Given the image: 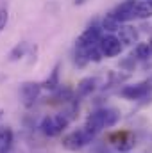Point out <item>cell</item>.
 Instances as JSON below:
<instances>
[{"label": "cell", "instance_id": "obj_1", "mask_svg": "<svg viewBox=\"0 0 152 153\" xmlns=\"http://www.w3.org/2000/svg\"><path fill=\"white\" fill-rule=\"evenodd\" d=\"M70 117L66 114H54V116H45L39 123V130L47 137H57L63 134V130L68 126Z\"/></svg>", "mask_w": 152, "mask_h": 153}, {"label": "cell", "instance_id": "obj_2", "mask_svg": "<svg viewBox=\"0 0 152 153\" xmlns=\"http://www.w3.org/2000/svg\"><path fill=\"white\" fill-rule=\"evenodd\" d=\"M102 27H99V25H91V27H88L75 41V50H81V52H84V50H88V48H91V46H97L99 43H100V39H102Z\"/></svg>", "mask_w": 152, "mask_h": 153}, {"label": "cell", "instance_id": "obj_3", "mask_svg": "<svg viewBox=\"0 0 152 153\" xmlns=\"http://www.w3.org/2000/svg\"><path fill=\"white\" fill-rule=\"evenodd\" d=\"M93 137H95V135H91L90 132H86L84 128H81V130H75V132L65 135L61 144H63V148H66V150H70V152H77V150L84 148L88 143H91Z\"/></svg>", "mask_w": 152, "mask_h": 153}, {"label": "cell", "instance_id": "obj_4", "mask_svg": "<svg viewBox=\"0 0 152 153\" xmlns=\"http://www.w3.org/2000/svg\"><path fill=\"white\" fill-rule=\"evenodd\" d=\"M41 84L39 82H23L20 87V98L25 109H32L34 103L38 102L39 94H41Z\"/></svg>", "mask_w": 152, "mask_h": 153}, {"label": "cell", "instance_id": "obj_5", "mask_svg": "<svg viewBox=\"0 0 152 153\" xmlns=\"http://www.w3.org/2000/svg\"><path fill=\"white\" fill-rule=\"evenodd\" d=\"M150 85L149 82H138V84H131V85H123L120 89V96L125 100H143L145 96L150 94Z\"/></svg>", "mask_w": 152, "mask_h": 153}, {"label": "cell", "instance_id": "obj_6", "mask_svg": "<svg viewBox=\"0 0 152 153\" xmlns=\"http://www.w3.org/2000/svg\"><path fill=\"white\" fill-rule=\"evenodd\" d=\"M136 4L138 0H123L111 11V14L120 23H129L131 20L136 18Z\"/></svg>", "mask_w": 152, "mask_h": 153}, {"label": "cell", "instance_id": "obj_7", "mask_svg": "<svg viewBox=\"0 0 152 153\" xmlns=\"http://www.w3.org/2000/svg\"><path fill=\"white\" fill-rule=\"evenodd\" d=\"M99 46H100L104 57H116L123 50L122 41L118 39V36H114V34H104L102 39H100V43H99Z\"/></svg>", "mask_w": 152, "mask_h": 153}, {"label": "cell", "instance_id": "obj_8", "mask_svg": "<svg viewBox=\"0 0 152 153\" xmlns=\"http://www.w3.org/2000/svg\"><path fill=\"white\" fill-rule=\"evenodd\" d=\"M102 128H106V109H97L95 112L88 116L84 130L90 132L91 135H97Z\"/></svg>", "mask_w": 152, "mask_h": 153}, {"label": "cell", "instance_id": "obj_9", "mask_svg": "<svg viewBox=\"0 0 152 153\" xmlns=\"http://www.w3.org/2000/svg\"><path fill=\"white\" fill-rule=\"evenodd\" d=\"M109 141L116 146V150L122 153H129L134 148V137L129 134V132H116L113 135H109Z\"/></svg>", "mask_w": 152, "mask_h": 153}, {"label": "cell", "instance_id": "obj_10", "mask_svg": "<svg viewBox=\"0 0 152 153\" xmlns=\"http://www.w3.org/2000/svg\"><path fill=\"white\" fill-rule=\"evenodd\" d=\"M116 36L122 41L123 46H136V45H138V38H140L138 29L132 27V25H129V23H123V25L118 29Z\"/></svg>", "mask_w": 152, "mask_h": 153}, {"label": "cell", "instance_id": "obj_11", "mask_svg": "<svg viewBox=\"0 0 152 153\" xmlns=\"http://www.w3.org/2000/svg\"><path fill=\"white\" fill-rule=\"evenodd\" d=\"M97 84H99V80H97L95 76H86V78H82V80L77 84L75 96L77 98H86V96H90L91 93H95Z\"/></svg>", "mask_w": 152, "mask_h": 153}, {"label": "cell", "instance_id": "obj_12", "mask_svg": "<svg viewBox=\"0 0 152 153\" xmlns=\"http://www.w3.org/2000/svg\"><path fill=\"white\" fill-rule=\"evenodd\" d=\"M54 103H72L75 100V93L70 87H57L54 91Z\"/></svg>", "mask_w": 152, "mask_h": 153}, {"label": "cell", "instance_id": "obj_13", "mask_svg": "<svg viewBox=\"0 0 152 153\" xmlns=\"http://www.w3.org/2000/svg\"><path fill=\"white\" fill-rule=\"evenodd\" d=\"M59 85H61V82H59V64H56L54 70L50 71V75L47 76V80L41 82V87L47 89V91H56Z\"/></svg>", "mask_w": 152, "mask_h": 153}, {"label": "cell", "instance_id": "obj_14", "mask_svg": "<svg viewBox=\"0 0 152 153\" xmlns=\"http://www.w3.org/2000/svg\"><path fill=\"white\" fill-rule=\"evenodd\" d=\"M136 18L138 20L152 18V0H138V4H136Z\"/></svg>", "mask_w": 152, "mask_h": 153}, {"label": "cell", "instance_id": "obj_15", "mask_svg": "<svg viewBox=\"0 0 152 153\" xmlns=\"http://www.w3.org/2000/svg\"><path fill=\"white\" fill-rule=\"evenodd\" d=\"M100 27H102V30H106L108 34H114V32H118V29L122 27V23L114 18L111 13H109V14H106V16L102 18Z\"/></svg>", "mask_w": 152, "mask_h": 153}, {"label": "cell", "instance_id": "obj_16", "mask_svg": "<svg viewBox=\"0 0 152 153\" xmlns=\"http://www.w3.org/2000/svg\"><path fill=\"white\" fill-rule=\"evenodd\" d=\"M13 146V130L4 126L0 130V153H9Z\"/></svg>", "mask_w": 152, "mask_h": 153}, {"label": "cell", "instance_id": "obj_17", "mask_svg": "<svg viewBox=\"0 0 152 153\" xmlns=\"http://www.w3.org/2000/svg\"><path fill=\"white\" fill-rule=\"evenodd\" d=\"M132 55L138 59V61H147L149 57H152V46L150 43H138L132 50Z\"/></svg>", "mask_w": 152, "mask_h": 153}, {"label": "cell", "instance_id": "obj_18", "mask_svg": "<svg viewBox=\"0 0 152 153\" xmlns=\"http://www.w3.org/2000/svg\"><path fill=\"white\" fill-rule=\"evenodd\" d=\"M25 52H27V43H25V41H20V43L9 52V61H11V62L20 61L22 57H25Z\"/></svg>", "mask_w": 152, "mask_h": 153}, {"label": "cell", "instance_id": "obj_19", "mask_svg": "<svg viewBox=\"0 0 152 153\" xmlns=\"http://www.w3.org/2000/svg\"><path fill=\"white\" fill-rule=\"evenodd\" d=\"M136 57L131 53V55H127V57H123L122 61H120V68H122V71H127V73H131V71H134V68H136Z\"/></svg>", "mask_w": 152, "mask_h": 153}, {"label": "cell", "instance_id": "obj_20", "mask_svg": "<svg viewBox=\"0 0 152 153\" xmlns=\"http://www.w3.org/2000/svg\"><path fill=\"white\" fill-rule=\"evenodd\" d=\"M120 121V112L116 109H106V128H111Z\"/></svg>", "mask_w": 152, "mask_h": 153}, {"label": "cell", "instance_id": "obj_21", "mask_svg": "<svg viewBox=\"0 0 152 153\" xmlns=\"http://www.w3.org/2000/svg\"><path fill=\"white\" fill-rule=\"evenodd\" d=\"M7 22H9V14H7V9H0V32L5 29Z\"/></svg>", "mask_w": 152, "mask_h": 153}, {"label": "cell", "instance_id": "obj_22", "mask_svg": "<svg viewBox=\"0 0 152 153\" xmlns=\"http://www.w3.org/2000/svg\"><path fill=\"white\" fill-rule=\"evenodd\" d=\"M84 2H86V0H75V5H82Z\"/></svg>", "mask_w": 152, "mask_h": 153}, {"label": "cell", "instance_id": "obj_23", "mask_svg": "<svg viewBox=\"0 0 152 153\" xmlns=\"http://www.w3.org/2000/svg\"><path fill=\"white\" fill-rule=\"evenodd\" d=\"M147 82H149V85H150V89H152V76H149V78H147Z\"/></svg>", "mask_w": 152, "mask_h": 153}, {"label": "cell", "instance_id": "obj_24", "mask_svg": "<svg viewBox=\"0 0 152 153\" xmlns=\"http://www.w3.org/2000/svg\"><path fill=\"white\" fill-rule=\"evenodd\" d=\"M149 43H150V46H152V38H150V39H149Z\"/></svg>", "mask_w": 152, "mask_h": 153}, {"label": "cell", "instance_id": "obj_25", "mask_svg": "<svg viewBox=\"0 0 152 153\" xmlns=\"http://www.w3.org/2000/svg\"><path fill=\"white\" fill-rule=\"evenodd\" d=\"M0 116H2V111H0Z\"/></svg>", "mask_w": 152, "mask_h": 153}]
</instances>
